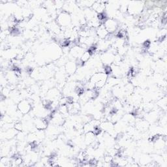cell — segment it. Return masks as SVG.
Masks as SVG:
<instances>
[{"label":"cell","mask_w":167,"mask_h":167,"mask_svg":"<svg viewBox=\"0 0 167 167\" xmlns=\"http://www.w3.org/2000/svg\"><path fill=\"white\" fill-rule=\"evenodd\" d=\"M95 134L92 131L87 133L85 140L86 144L88 145L92 144L95 142Z\"/></svg>","instance_id":"12"},{"label":"cell","mask_w":167,"mask_h":167,"mask_svg":"<svg viewBox=\"0 0 167 167\" xmlns=\"http://www.w3.org/2000/svg\"><path fill=\"white\" fill-rule=\"evenodd\" d=\"M18 108L23 114H26L30 112L31 109V105L30 102L27 100H22L18 105Z\"/></svg>","instance_id":"4"},{"label":"cell","mask_w":167,"mask_h":167,"mask_svg":"<svg viewBox=\"0 0 167 167\" xmlns=\"http://www.w3.org/2000/svg\"><path fill=\"white\" fill-rule=\"evenodd\" d=\"M65 70L68 74H73L76 70V64L73 61L67 62L65 65Z\"/></svg>","instance_id":"9"},{"label":"cell","mask_w":167,"mask_h":167,"mask_svg":"<svg viewBox=\"0 0 167 167\" xmlns=\"http://www.w3.org/2000/svg\"><path fill=\"white\" fill-rule=\"evenodd\" d=\"M107 80V74L105 73H97L94 74L89 80V85L92 89H100L103 87Z\"/></svg>","instance_id":"1"},{"label":"cell","mask_w":167,"mask_h":167,"mask_svg":"<svg viewBox=\"0 0 167 167\" xmlns=\"http://www.w3.org/2000/svg\"><path fill=\"white\" fill-rule=\"evenodd\" d=\"M16 131L15 129H9L5 133V138H7V139H11L13 138L16 134Z\"/></svg>","instance_id":"14"},{"label":"cell","mask_w":167,"mask_h":167,"mask_svg":"<svg viewBox=\"0 0 167 167\" xmlns=\"http://www.w3.org/2000/svg\"><path fill=\"white\" fill-rule=\"evenodd\" d=\"M93 9L97 12V14L103 12L105 10V5L102 4L101 2H94V3L92 5Z\"/></svg>","instance_id":"11"},{"label":"cell","mask_w":167,"mask_h":167,"mask_svg":"<svg viewBox=\"0 0 167 167\" xmlns=\"http://www.w3.org/2000/svg\"><path fill=\"white\" fill-rule=\"evenodd\" d=\"M35 125L37 129L39 131H43L47 129L48 126V121L46 119H37L35 121Z\"/></svg>","instance_id":"6"},{"label":"cell","mask_w":167,"mask_h":167,"mask_svg":"<svg viewBox=\"0 0 167 167\" xmlns=\"http://www.w3.org/2000/svg\"><path fill=\"white\" fill-rule=\"evenodd\" d=\"M15 129L18 131H21L22 129V124L20 123H18V124H15Z\"/></svg>","instance_id":"15"},{"label":"cell","mask_w":167,"mask_h":167,"mask_svg":"<svg viewBox=\"0 0 167 167\" xmlns=\"http://www.w3.org/2000/svg\"><path fill=\"white\" fill-rule=\"evenodd\" d=\"M96 34H97V35L100 38H102V39H104V38H105L109 35L108 32L105 29L103 24L99 25V27L98 28L97 32H96Z\"/></svg>","instance_id":"8"},{"label":"cell","mask_w":167,"mask_h":167,"mask_svg":"<svg viewBox=\"0 0 167 167\" xmlns=\"http://www.w3.org/2000/svg\"><path fill=\"white\" fill-rule=\"evenodd\" d=\"M100 127L102 131H104L108 133L112 132L114 130V125L110 121L102 122L100 125Z\"/></svg>","instance_id":"7"},{"label":"cell","mask_w":167,"mask_h":167,"mask_svg":"<svg viewBox=\"0 0 167 167\" xmlns=\"http://www.w3.org/2000/svg\"><path fill=\"white\" fill-rule=\"evenodd\" d=\"M91 56L92 55L90 54V53L88 52V51H86V52H84V54H82V56L80 57V61H81L82 65H84V64L86 61H88L89 60V59L90 58Z\"/></svg>","instance_id":"13"},{"label":"cell","mask_w":167,"mask_h":167,"mask_svg":"<svg viewBox=\"0 0 167 167\" xmlns=\"http://www.w3.org/2000/svg\"><path fill=\"white\" fill-rule=\"evenodd\" d=\"M71 22V18L67 12H62L57 17V24L60 27H67Z\"/></svg>","instance_id":"2"},{"label":"cell","mask_w":167,"mask_h":167,"mask_svg":"<svg viewBox=\"0 0 167 167\" xmlns=\"http://www.w3.org/2000/svg\"><path fill=\"white\" fill-rule=\"evenodd\" d=\"M133 4H131L128 7V11H129V13L131 15H137L142 9V6L140 5H138V2H133Z\"/></svg>","instance_id":"5"},{"label":"cell","mask_w":167,"mask_h":167,"mask_svg":"<svg viewBox=\"0 0 167 167\" xmlns=\"http://www.w3.org/2000/svg\"><path fill=\"white\" fill-rule=\"evenodd\" d=\"M70 54L75 57H81L84 54V48L81 47H74L70 50Z\"/></svg>","instance_id":"10"},{"label":"cell","mask_w":167,"mask_h":167,"mask_svg":"<svg viewBox=\"0 0 167 167\" xmlns=\"http://www.w3.org/2000/svg\"><path fill=\"white\" fill-rule=\"evenodd\" d=\"M102 24H103L105 29L108 32V34L114 33V31H116L117 28H118V22L114 20V19H106Z\"/></svg>","instance_id":"3"}]
</instances>
